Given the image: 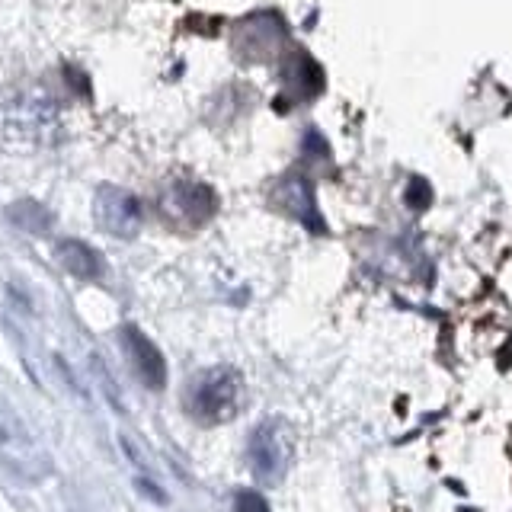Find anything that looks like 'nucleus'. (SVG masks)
<instances>
[{"mask_svg": "<svg viewBox=\"0 0 512 512\" xmlns=\"http://www.w3.org/2000/svg\"><path fill=\"white\" fill-rule=\"evenodd\" d=\"M122 340H125L128 359H132L138 378L148 384V388H154V391L164 388V384H167V362H164V356H160V349L132 324L122 330Z\"/></svg>", "mask_w": 512, "mask_h": 512, "instance_id": "6", "label": "nucleus"}, {"mask_svg": "<svg viewBox=\"0 0 512 512\" xmlns=\"http://www.w3.org/2000/svg\"><path fill=\"white\" fill-rule=\"evenodd\" d=\"M247 404V384L237 368H208L189 384L186 407L189 416L202 426L231 423Z\"/></svg>", "mask_w": 512, "mask_h": 512, "instance_id": "2", "label": "nucleus"}, {"mask_svg": "<svg viewBox=\"0 0 512 512\" xmlns=\"http://www.w3.org/2000/svg\"><path fill=\"white\" fill-rule=\"evenodd\" d=\"M292 452H295V436H292V426L285 420H263L253 429L250 445H247L253 474L260 480H269V484L288 471Z\"/></svg>", "mask_w": 512, "mask_h": 512, "instance_id": "3", "label": "nucleus"}, {"mask_svg": "<svg viewBox=\"0 0 512 512\" xmlns=\"http://www.w3.org/2000/svg\"><path fill=\"white\" fill-rule=\"evenodd\" d=\"M93 215L100 228L112 237H135L141 231V202L128 189L119 186H100L93 196Z\"/></svg>", "mask_w": 512, "mask_h": 512, "instance_id": "4", "label": "nucleus"}, {"mask_svg": "<svg viewBox=\"0 0 512 512\" xmlns=\"http://www.w3.org/2000/svg\"><path fill=\"white\" fill-rule=\"evenodd\" d=\"M58 263L64 272H71L77 279H100L103 276V260L93 247H87L84 240H61L58 244Z\"/></svg>", "mask_w": 512, "mask_h": 512, "instance_id": "7", "label": "nucleus"}, {"mask_svg": "<svg viewBox=\"0 0 512 512\" xmlns=\"http://www.w3.org/2000/svg\"><path fill=\"white\" fill-rule=\"evenodd\" d=\"M0 471L16 484H39L52 474V455L20 413L0 404Z\"/></svg>", "mask_w": 512, "mask_h": 512, "instance_id": "1", "label": "nucleus"}, {"mask_svg": "<svg viewBox=\"0 0 512 512\" xmlns=\"http://www.w3.org/2000/svg\"><path fill=\"white\" fill-rule=\"evenodd\" d=\"M10 215H13L16 224H23V228L36 231V234H42V231L52 228V218H48V212H45L42 205H36V202H20V205H13V208H10Z\"/></svg>", "mask_w": 512, "mask_h": 512, "instance_id": "8", "label": "nucleus"}, {"mask_svg": "<svg viewBox=\"0 0 512 512\" xmlns=\"http://www.w3.org/2000/svg\"><path fill=\"white\" fill-rule=\"evenodd\" d=\"M234 512H272V509L256 490H240L234 496Z\"/></svg>", "mask_w": 512, "mask_h": 512, "instance_id": "9", "label": "nucleus"}, {"mask_svg": "<svg viewBox=\"0 0 512 512\" xmlns=\"http://www.w3.org/2000/svg\"><path fill=\"white\" fill-rule=\"evenodd\" d=\"M218 212V196L205 183H176L164 199V215L183 224H205Z\"/></svg>", "mask_w": 512, "mask_h": 512, "instance_id": "5", "label": "nucleus"}]
</instances>
